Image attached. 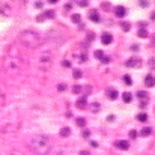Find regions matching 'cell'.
Masks as SVG:
<instances>
[{
	"instance_id": "obj_9",
	"label": "cell",
	"mask_w": 155,
	"mask_h": 155,
	"mask_svg": "<svg viewBox=\"0 0 155 155\" xmlns=\"http://www.w3.org/2000/svg\"><path fill=\"white\" fill-rule=\"evenodd\" d=\"M114 14H116L117 18H124V17L127 15V9H125L124 6H116V8H114Z\"/></svg>"
},
{
	"instance_id": "obj_10",
	"label": "cell",
	"mask_w": 155,
	"mask_h": 155,
	"mask_svg": "<svg viewBox=\"0 0 155 155\" xmlns=\"http://www.w3.org/2000/svg\"><path fill=\"white\" fill-rule=\"evenodd\" d=\"M114 146L119 148V149H122V151H127V149L130 148V143H128V140H117V142L114 143Z\"/></svg>"
},
{
	"instance_id": "obj_42",
	"label": "cell",
	"mask_w": 155,
	"mask_h": 155,
	"mask_svg": "<svg viewBox=\"0 0 155 155\" xmlns=\"http://www.w3.org/2000/svg\"><path fill=\"white\" fill-rule=\"evenodd\" d=\"M151 18H152V20H155V12L152 14V15H151Z\"/></svg>"
},
{
	"instance_id": "obj_15",
	"label": "cell",
	"mask_w": 155,
	"mask_h": 155,
	"mask_svg": "<svg viewBox=\"0 0 155 155\" xmlns=\"http://www.w3.org/2000/svg\"><path fill=\"white\" fill-rule=\"evenodd\" d=\"M59 134H60V137H69V136H71V130H69L68 127H63Z\"/></svg>"
},
{
	"instance_id": "obj_4",
	"label": "cell",
	"mask_w": 155,
	"mask_h": 155,
	"mask_svg": "<svg viewBox=\"0 0 155 155\" xmlns=\"http://www.w3.org/2000/svg\"><path fill=\"white\" fill-rule=\"evenodd\" d=\"M53 60H54V54L51 50H44L38 56V66L42 71H48L53 66Z\"/></svg>"
},
{
	"instance_id": "obj_3",
	"label": "cell",
	"mask_w": 155,
	"mask_h": 155,
	"mask_svg": "<svg viewBox=\"0 0 155 155\" xmlns=\"http://www.w3.org/2000/svg\"><path fill=\"white\" fill-rule=\"evenodd\" d=\"M30 149L35 152L36 155H47L50 151H51V140L48 136H44V134H38L35 136L30 143H29Z\"/></svg>"
},
{
	"instance_id": "obj_28",
	"label": "cell",
	"mask_w": 155,
	"mask_h": 155,
	"mask_svg": "<svg viewBox=\"0 0 155 155\" xmlns=\"http://www.w3.org/2000/svg\"><path fill=\"white\" fill-rule=\"evenodd\" d=\"M91 110H92L94 113H98V110H100V104L94 103V104H92V105H91Z\"/></svg>"
},
{
	"instance_id": "obj_25",
	"label": "cell",
	"mask_w": 155,
	"mask_h": 155,
	"mask_svg": "<svg viewBox=\"0 0 155 155\" xmlns=\"http://www.w3.org/2000/svg\"><path fill=\"white\" fill-rule=\"evenodd\" d=\"M72 77H74L75 80H78V78L81 77V71H80V69H74V71H72Z\"/></svg>"
},
{
	"instance_id": "obj_23",
	"label": "cell",
	"mask_w": 155,
	"mask_h": 155,
	"mask_svg": "<svg viewBox=\"0 0 155 155\" xmlns=\"http://www.w3.org/2000/svg\"><path fill=\"white\" fill-rule=\"evenodd\" d=\"M75 124H77L78 127H84V125H86V119H84V117H77V119H75Z\"/></svg>"
},
{
	"instance_id": "obj_17",
	"label": "cell",
	"mask_w": 155,
	"mask_h": 155,
	"mask_svg": "<svg viewBox=\"0 0 155 155\" xmlns=\"http://www.w3.org/2000/svg\"><path fill=\"white\" fill-rule=\"evenodd\" d=\"M74 56H75V59H77L78 62H84V60H86V57H87L84 51H81L80 54H78V53H74Z\"/></svg>"
},
{
	"instance_id": "obj_38",
	"label": "cell",
	"mask_w": 155,
	"mask_h": 155,
	"mask_svg": "<svg viewBox=\"0 0 155 155\" xmlns=\"http://www.w3.org/2000/svg\"><path fill=\"white\" fill-rule=\"evenodd\" d=\"M89 134H91V133H89V131H87V130H86V131H84V133H83V137H86V139H87V137H89Z\"/></svg>"
},
{
	"instance_id": "obj_20",
	"label": "cell",
	"mask_w": 155,
	"mask_h": 155,
	"mask_svg": "<svg viewBox=\"0 0 155 155\" xmlns=\"http://www.w3.org/2000/svg\"><path fill=\"white\" fill-rule=\"evenodd\" d=\"M5 98H6V95H5V89L0 86V108H2L3 104H5Z\"/></svg>"
},
{
	"instance_id": "obj_35",
	"label": "cell",
	"mask_w": 155,
	"mask_h": 155,
	"mask_svg": "<svg viewBox=\"0 0 155 155\" xmlns=\"http://www.w3.org/2000/svg\"><path fill=\"white\" fill-rule=\"evenodd\" d=\"M130 137H131V139H136V137H137V131H134V130H133V131L130 133Z\"/></svg>"
},
{
	"instance_id": "obj_31",
	"label": "cell",
	"mask_w": 155,
	"mask_h": 155,
	"mask_svg": "<svg viewBox=\"0 0 155 155\" xmlns=\"http://www.w3.org/2000/svg\"><path fill=\"white\" fill-rule=\"evenodd\" d=\"M95 39V33L94 32H89L87 33V41H94Z\"/></svg>"
},
{
	"instance_id": "obj_11",
	"label": "cell",
	"mask_w": 155,
	"mask_h": 155,
	"mask_svg": "<svg viewBox=\"0 0 155 155\" xmlns=\"http://www.w3.org/2000/svg\"><path fill=\"white\" fill-rule=\"evenodd\" d=\"M111 41H113V36L110 33H103V36H101V42L103 44L108 45V44H111Z\"/></svg>"
},
{
	"instance_id": "obj_5",
	"label": "cell",
	"mask_w": 155,
	"mask_h": 155,
	"mask_svg": "<svg viewBox=\"0 0 155 155\" xmlns=\"http://www.w3.org/2000/svg\"><path fill=\"white\" fill-rule=\"evenodd\" d=\"M125 65H127L128 68H140V66H142V59H140V57H130V59L125 62Z\"/></svg>"
},
{
	"instance_id": "obj_6",
	"label": "cell",
	"mask_w": 155,
	"mask_h": 155,
	"mask_svg": "<svg viewBox=\"0 0 155 155\" xmlns=\"http://www.w3.org/2000/svg\"><path fill=\"white\" fill-rule=\"evenodd\" d=\"M54 17V11H45V12H42L41 15H38L36 17V21L38 23H42V21H45V20H50Z\"/></svg>"
},
{
	"instance_id": "obj_41",
	"label": "cell",
	"mask_w": 155,
	"mask_h": 155,
	"mask_svg": "<svg viewBox=\"0 0 155 155\" xmlns=\"http://www.w3.org/2000/svg\"><path fill=\"white\" fill-rule=\"evenodd\" d=\"M48 2H50V3H57L59 0H48Z\"/></svg>"
},
{
	"instance_id": "obj_7",
	"label": "cell",
	"mask_w": 155,
	"mask_h": 155,
	"mask_svg": "<svg viewBox=\"0 0 155 155\" xmlns=\"http://www.w3.org/2000/svg\"><path fill=\"white\" fill-rule=\"evenodd\" d=\"M0 14L5 17H9L12 14V8L9 3H0Z\"/></svg>"
},
{
	"instance_id": "obj_16",
	"label": "cell",
	"mask_w": 155,
	"mask_h": 155,
	"mask_svg": "<svg viewBox=\"0 0 155 155\" xmlns=\"http://www.w3.org/2000/svg\"><path fill=\"white\" fill-rule=\"evenodd\" d=\"M152 134V128H149V127H145L142 131H140V136L142 137H148V136H151Z\"/></svg>"
},
{
	"instance_id": "obj_12",
	"label": "cell",
	"mask_w": 155,
	"mask_h": 155,
	"mask_svg": "<svg viewBox=\"0 0 155 155\" xmlns=\"http://www.w3.org/2000/svg\"><path fill=\"white\" fill-rule=\"evenodd\" d=\"M145 84H146L148 87H154L155 86V75H146V78H145Z\"/></svg>"
},
{
	"instance_id": "obj_2",
	"label": "cell",
	"mask_w": 155,
	"mask_h": 155,
	"mask_svg": "<svg viewBox=\"0 0 155 155\" xmlns=\"http://www.w3.org/2000/svg\"><path fill=\"white\" fill-rule=\"evenodd\" d=\"M18 44H21L24 48H29V50H33V48H38L41 44H42V38L38 32L35 30H23L18 38H17Z\"/></svg>"
},
{
	"instance_id": "obj_14",
	"label": "cell",
	"mask_w": 155,
	"mask_h": 155,
	"mask_svg": "<svg viewBox=\"0 0 155 155\" xmlns=\"http://www.w3.org/2000/svg\"><path fill=\"white\" fill-rule=\"evenodd\" d=\"M89 20H91V21H95V23H98V21H100L98 11H95V9H94V11H91V12H89Z\"/></svg>"
},
{
	"instance_id": "obj_27",
	"label": "cell",
	"mask_w": 155,
	"mask_h": 155,
	"mask_svg": "<svg viewBox=\"0 0 155 155\" xmlns=\"http://www.w3.org/2000/svg\"><path fill=\"white\" fill-rule=\"evenodd\" d=\"M120 27H122V29H124L125 32H128V30L131 29V24H130V23H125V21H124V23H120Z\"/></svg>"
},
{
	"instance_id": "obj_32",
	"label": "cell",
	"mask_w": 155,
	"mask_h": 155,
	"mask_svg": "<svg viewBox=\"0 0 155 155\" xmlns=\"http://www.w3.org/2000/svg\"><path fill=\"white\" fill-rule=\"evenodd\" d=\"M124 81H125L127 84H131V83H133V80H131L130 75H125V77H124Z\"/></svg>"
},
{
	"instance_id": "obj_21",
	"label": "cell",
	"mask_w": 155,
	"mask_h": 155,
	"mask_svg": "<svg viewBox=\"0 0 155 155\" xmlns=\"http://www.w3.org/2000/svg\"><path fill=\"white\" fill-rule=\"evenodd\" d=\"M122 98H124V101H125V103H131L133 95H131L130 92H124V94H122Z\"/></svg>"
},
{
	"instance_id": "obj_33",
	"label": "cell",
	"mask_w": 155,
	"mask_h": 155,
	"mask_svg": "<svg viewBox=\"0 0 155 155\" xmlns=\"http://www.w3.org/2000/svg\"><path fill=\"white\" fill-rule=\"evenodd\" d=\"M149 66H151L152 69H155V57H151V59H149Z\"/></svg>"
},
{
	"instance_id": "obj_30",
	"label": "cell",
	"mask_w": 155,
	"mask_h": 155,
	"mask_svg": "<svg viewBox=\"0 0 155 155\" xmlns=\"http://www.w3.org/2000/svg\"><path fill=\"white\" fill-rule=\"evenodd\" d=\"M95 57H97V59H101V60H103L104 53L101 51V50H97V51H95Z\"/></svg>"
},
{
	"instance_id": "obj_29",
	"label": "cell",
	"mask_w": 155,
	"mask_h": 155,
	"mask_svg": "<svg viewBox=\"0 0 155 155\" xmlns=\"http://www.w3.org/2000/svg\"><path fill=\"white\" fill-rule=\"evenodd\" d=\"M101 8H103L104 11H110V3L108 2H103L101 3Z\"/></svg>"
},
{
	"instance_id": "obj_22",
	"label": "cell",
	"mask_w": 155,
	"mask_h": 155,
	"mask_svg": "<svg viewBox=\"0 0 155 155\" xmlns=\"http://www.w3.org/2000/svg\"><path fill=\"white\" fill-rule=\"evenodd\" d=\"M71 20H72L74 23H80V21H81V15H80V14H72V15H71Z\"/></svg>"
},
{
	"instance_id": "obj_13",
	"label": "cell",
	"mask_w": 155,
	"mask_h": 155,
	"mask_svg": "<svg viewBox=\"0 0 155 155\" xmlns=\"http://www.w3.org/2000/svg\"><path fill=\"white\" fill-rule=\"evenodd\" d=\"M105 94H107V97H108L110 100H116V98H117V95H119V94H117V91H116V89H111V87H110V89H107V91H105Z\"/></svg>"
},
{
	"instance_id": "obj_34",
	"label": "cell",
	"mask_w": 155,
	"mask_h": 155,
	"mask_svg": "<svg viewBox=\"0 0 155 155\" xmlns=\"http://www.w3.org/2000/svg\"><path fill=\"white\" fill-rule=\"evenodd\" d=\"M62 65H63L65 68H69V66H71V62H69V60H63V62H62Z\"/></svg>"
},
{
	"instance_id": "obj_26",
	"label": "cell",
	"mask_w": 155,
	"mask_h": 155,
	"mask_svg": "<svg viewBox=\"0 0 155 155\" xmlns=\"http://www.w3.org/2000/svg\"><path fill=\"white\" fill-rule=\"evenodd\" d=\"M137 119H139L140 122H146L148 116H146V113H139V114H137Z\"/></svg>"
},
{
	"instance_id": "obj_24",
	"label": "cell",
	"mask_w": 155,
	"mask_h": 155,
	"mask_svg": "<svg viewBox=\"0 0 155 155\" xmlns=\"http://www.w3.org/2000/svg\"><path fill=\"white\" fill-rule=\"evenodd\" d=\"M72 92H74V94H81V92H83V86H78V84L72 86Z\"/></svg>"
},
{
	"instance_id": "obj_19",
	"label": "cell",
	"mask_w": 155,
	"mask_h": 155,
	"mask_svg": "<svg viewBox=\"0 0 155 155\" xmlns=\"http://www.w3.org/2000/svg\"><path fill=\"white\" fill-rule=\"evenodd\" d=\"M137 35H139L140 38H148V36H149V33H148V30H146L145 27H142V29H139V32H137Z\"/></svg>"
},
{
	"instance_id": "obj_40",
	"label": "cell",
	"mask_w": 155,
	"mask_h": 155,
	"mask_svg": "<svg viewBox=\"0 0 155 155\" xmlns=\"http://www.w3.org/2000/svg\"><path fill=\"white\" fill-rule=\"evenodd\" d=\"M80 155H91L87 151H80Z\"/></svg>"
},
{
	"instance_id": "obj_39",
	"label": "cell",
	"mask_w": 155,
	"mask_h": 155,
	"mask_svg": "<svg viewBox=\"0 0 155 155\" xmlns=\"http://www.w3.org/2000/svg\"><path fill=\"white\" fill-rule=\"evenodd\" d=\"M142 6L146 8V6H148V2H146V0H142Z\"/></svg>"
},
{
	"instance_id": "obj_37",
	"label": "cell",
	"mask_w": 155,
	"mask_h": 155,
	"mask_svg": "<svg viewBox=\"0 0 155 155\" xmlns=\"http://www.w3.org/2000/svg\"><path fill=\"white\" fill-rule=\"evenodd\" d=\"M57 87H59V91L62 92V91H65V87H66V86H65V84H59Z\"/></svg>"
},
{
	"instance_id": "obj_43",
	"label": "cell",
	"mask_w": 155,
	"mask_h": 155,
	"mask_svg": "<svg viewBox=\"0 0 155 155\" xmlns=\"http://www.w3.org/2000/svg\"><path fill=\"white\" fill-rule=\"evenodd\" d=\"M81 2H87V0H81Z\"/></svg>"
},
{
	"instance_id": "obj_8",
	"label": "cell",
	"mask_w": 155,
	"mask_h": 155,
	"mask_svg": "<svg viewBox=\"0 0 155 155\" xmlns=\"http://www.w3.org/2000/svg\"><path fill=\"white\" fill-rule=\"evenodd\" d=\"M137 97H139V100L142 101V105H146V104H148V100H149L148 92H145V91H139V92H137Z\"/></svg>"
},
{
	"instance_id": "obj_44",
	"label": "cell",
	"mask_w": 155,
	"mask_h": 155,
	"mask_svg": "<svg viewBox=\"0 0 155 155\" xmlns=\"http://www.w3.org/2000/svg\"><path fill=\"white\" fill-rule=\"evenodd\" d=\"M154 110H155V107H154Z\"/></svg>"
},
{
	"instance_id": "obj_36",
	"label": "cell",
	"mask_w": 155,
	"mask_h": 155,
	"mask_svg": "<svg viewBox=\"0 0 155 155\" xmlns=\"http://www.w3.org/2000/svg\"><path fill=\"white\" fill-rule=\"evenodd\" d=\"M9 155H24V154H23V152H20V151H12Z\"/></svg>"
},
{
	"instance_id": "obj_1",
	"label": "cell",
	"mask_w": 155,
	"mask_h": 155,
	"mask_svg": "<svg viewBox=\"0 0 155 155\" xmlns=\"http://www.w3.org/2000/svg\"><path fill=\"white\" fill-rule=\"evenodd\" d=\"M24 63V59L21 56V53L18 51L17 45H11L8 48V53L5 56V60H3V65L8 71H18Z\"/></svg>"
},
{
	"instance_id": "obj_18",
	"label": "cell",
	"mask_w": 155,
	"mask_h": 155,
	"mask_svg": "<svg viewBox=\"0 0 155 155\" xmlns=\"http://www.w3.org/2000/svg\"><path fill=\"white\" fill-rule=\"evenodd\" d=\"M75 105H77L78 108H86V107H87V103H86V100H84V98H80V100L75 103Z\"/></svg>"
}]
</instances>
